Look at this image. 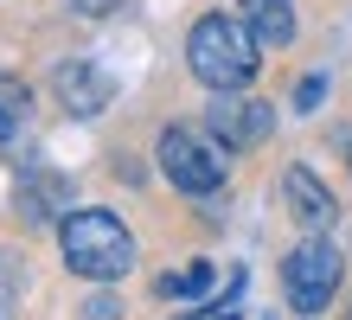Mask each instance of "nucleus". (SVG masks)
Returning a JSON list of instances; mask_svg holds the SVG:
<instances>
[{
	"instance_id": "nucleus-1",
	"label": "nucleus",
	"mask_w": 352,
	"mask_h": 320,
	"mask_svg": "<svg viewBox=\"0 0 352 320\" xmlns=\"http://www.w3.org/2000/svg\"><path fill=\"white\" fill-rule=\"evenodd\" d=\"M186 64L205 90H243L263 64V39L250 32L243 13H205L192 32H186Z\"/></svg>"
},
{
	"instance_id": "nucleus-2",
	"label": "nucleus",
	"mask_w": 352,
	"mask_h": 320,
	"mask_svg": "<svg viewBox=\"0 0 352 320\" xmlns=\"http://www.w3.org/2000/svg\"><path fill=\"white\" fill-rule=\"evenodd\" d=\"M58 250H65V269L84 282H122L135 269V237L116 211H71L58 224Z\"/></svg>"
},
{
	"instance_id": "nucleus-3",
	"label": "nucleus",
	"mask_w": 352,
	"mask_h": 320,
	"mask_svg": "<svg viewBox=\"0 0 352 320\" xmlns=\"http://www.w3.org/2000/svg\"><path fill=\"white\" fill-rule=\"evenodd\" d=\"M231 147L218 135H199V128H167L160 135V173H167L179 192H218L224 186V160Z\"/></svg>"
},
{
	"instance_id": "nucleus-4",
	"label": "nucleus",
	"mask_w": 352,
	"mask_h": 320,
	"mask_svg": "<svg viewBox=\"0 0 352 320\" xmlns=\"http://www.w3.org/2000/svg\"><path fill=\"white\" fill-rule=\"evenodd\" d=\"M282 288H288V308L295 314H320L340 288V250L327 237H307L301 250H288L282 263Z\"/></svg>"
},
{
	"instance_id": "nucleus-5",
	"label": "nucleus",
	"mask_w": 352,
	"mask_h": 320,
	"mask_svg": "<svg viewBox=\"0 0 352 320\" xmlns=\"http://www.w3.org/2000/svg\"><path fill=\"white\" fill-rule=\"evenodd\" d=\"M269 128H276V109H269L263 96H237V90H218L212 103V135L231 147V154H243V147H263Z\"/></svg>"
},
{
	"instance_id": "nucleus-6",
	"label": "nucleus",
	"mask_w": 352,
	"mask_h": 320,
	"mask_svg": "<svg viewBox=\"0 0 352 320\" xmlns=\"http://www.w3.org/2000/svg\"><path fill=\"white\" fill-rule=\"evenodd\" d=\"M52 90H58V103H65L71 116H102V109H109V96H116V83L102 77L96 64H58Z\"/></svg>"
},
{
	"instance_id": "nucleus-7",
	"label": "nucleus",
	"mask_w": 352,
	"mask_h": 320,
	"mask_svg": "<svg viewBox=\"0 0 352 320\" xmlns=\"http://www.w3.org/2000/svg\"><path fill=\"white\" fill-rule=\"evenodd\" d=\"M282 199H288V211H295L307 231H327V224H333V192L307 173V167H288V173H282Z\"/></svg>"
},
{
	"instance_id": "nucleus-8",
	"label": "nucleus",
	"mask_w": 352,
	"mask_h": 320,
	"mask_svg": "<svg viewBox=\"0 0 352 320\" xmlns=\"http://www.w3.org/2000/svg\"><path fill=\"white\" fill-rule=\"evenodd\" d=\"M237 13L250 19V32L263 39V52H282L295 39V7L288 0H237Z\"/></svg>"
},
{
	"instance_id": "nucleus-9",
	"label": "nucleus",
	"mask_w": 352,
	"mask_h": 320,
	"mask_svg": "<svg viewBox=\"0 0 352 320\" xmlns=\"http://www.w3.org/2000/svg\"><path fill=\"white\" fill-rule=\"evenodd\" d=\"M32 116V96H26V83H13V77H0V141H19V128H26Z\"/></svg>"
},
{
	"instance_id": "nucleus-10",
	"label": "nucleus",
	"mask_w": 352,
	"mask_h": 320,
	"mask_svg": "<svg viewBox=\"0 0 352 320\" xmlns=\"http://www.w3.org/2000/svg\"><path fill=\"white\" fill-rule=\"evenodd\" d=\"M205 282H212V269L192 263V269H179V275H160V295H199Z\"/></svg>"
},
{
	"instance_id": "nucleus-11",
	"label": "nucleus",
	"mask_w": 352,
	"mask_h": 320,
	"mask_svg": "<svg viewBox=\"0 0 352 320\" xmlns=\"http://www.w3.org/2000/svg\"><path fill=\"white\" fill-rule=\"evenodd\" d=\"M320 90H327V77H307L295 90V109H320Z\"/></svg>"
},
{
	"instance_id": "nucleus-12",
	"label": "nucleus",
	"mask_w": 352,
	"mask_h": 320,
	"mask_svg": "<svg viewBox=\"0 0 352 320\" xmlns=\"http://www.w3.org/2000/svg\"><path fill=\"white\" fill-rule=\"evenodd\" d=\"M116 0H77V13H109Z\"/></svg>"
},
{
	"instance_id": "nucleus-13",
	"label": "nucleus",
	"mask_w": 352,
	"mask_h": 320,
	"mask_svg": "<svg viewBox=\"0 0 352 320\" xmlns=\"http://www.w3.org/2000/svg\"><path fill=\"white\" fill-rule=\"evenodd\" d=\"M340 147H346V154H352V128H346V135H340Z\"/></svg>"
}]
</instances>
